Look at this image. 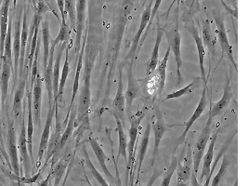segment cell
<instances>
[{
  "label": "cell",
  "mask_w": 248,
  "mask_h": 186,
  "mask_svg": "<svg viewBox=\"0 0 248 186\" xmlns=\"http://www.w3.org/2000/svg\"><path fill=\"white\" fill-rule=\"evenodd\" d=\"M93 69V62L91 60V56L88 55L86 57L85 71L83 75L82 88L79 95L78 105L77 106V122H81L88 116V112L90 110L91 105V74Z\"/></svg>",
  "instance_id": "obj_1"
},
{
  "label": "cell",
  "mask_w": 248,
  "mask_h": 186,
  "mask_svg": "<svg viewBox=\"0 0 248 186\" xmlns=\"http://www.w3.org/2000/svg\"><path fill=\"white\" fill-rule=\"evenodd\" d=\"M213 121L214 118L211 116L210 113L208 112V117L206 124L203 128L201 134L199 135L197 141L195 142L194 149L192 150V162H193V172L195 174H198L199 168L202 162L203 154L207 147V144L209 142V140L212 134V127H213Z\"/></svg>",
  "instance_id": "obj_2"
},
{
  "label": "cell",
  "mask_w": 248,
  "mask_h": 186,
  "mask_svg": "<svg viewBox=\"0 0 248 186\" xmlns=\"http://www.w3.org/2000/svg\"><path fill=\"white\" fill-rule=\"evenodd\" d=\"M164 34L167 35L168 42L170 44V50L173 52L176 66H177V85L180 86L182 82V74H181V66H182V56H181V35L180 33V23L177 17L176 23L167 31H164Z\"/></svg>",
  "instance_id": "obj_3"
},
{
  "label": "cell",
  "mask_w": 248,
  "mask_h": 186,
  "mask_svg": "<svg viewBox=\"0 0 248 186\" xmlns=\"http://www.w3.org/2000/svg\"><path fill=\"white\" fill-rule=\"evenodd\" d=\"M177 186H187L191 180L193 171L192 162V149L190 144H185L181 152L180 157H178L177 166Z\"/></svg>",
  "instance_id": "obj_4"
},
{
  "label": "cell",
  "mask_w": 248,
  "mask_h": 186,
  "mask_svg": "<svg viewBox=\"0 0 248 186\" xmlns=\"http://www.w3.org/2000/svg\"><path fill=\"white\" fill-rule=\"evenodd\" d=\"M145 116V113L143 111H140L136 116L131 118L130 128L128 130L129 134V140L127 141V162H126V174L130 173L132 167L135 163V149L136 142L138 140V135L140 131V127L142 119Z\"/></svg>",
  "instance_id": "obj_5"
},
{
  "label": "cell",
  "mask_w": 248,
  "mask_h": 186,
  "mask_svg": "<svg viewBox=\"0 0 248 186\" xmlns=\"http://www.w3.org/2000/svg\"><path fill=\"white\" fill-rule=\"evenodd\" d=\"M23 5L19 8V12L16 18L15 23L12 26L14 30L12 31L13 40H12V57H13V73L14 78H18L19 72V61H20V53H21V33H22V20H23Z\"/></svg>",
  "instance_id": "obj_6"
},
{
  "label": "cell",
  "mask_w": 248,
  "mask_h": 186,
  "mask_svg": "<svg viewBox=\"0 0 248 186\" xmlns=\"http://www.w3.org/2000/svg\"><path fill=\"white\" fill-rule=\"evenodd\" d=\"M151 12H152V2L147 6L146 9L144 10V12L141 15L140 18V26L139 29L136 33L135 36L132 40V44H131V47L129 49V52L127 53V55L125 56L123 64H122V68L124 66V64H126L128 62L135 60L137 55H138V49L140 48V40L142 39V35L144 34V31L146 30L147 26L150 22V17H151Z\"/></svg>",
  "instance_id": "obj_7"
},
{
  "label": "cell",
  "mask_w": 248,
  "mask_h": 186,
  "mask_svg": "<svg viewBox=\"0 0 248 186\" xmlns=\"http://www.w3.org/2000/svg\"><path fill=\"white\" fill-rule=\"evenodd\" d=\"M215 23H216V33L218 37V42L221 46L222 52L223 54H226V56L229 59V61L231 62V63L233 65L234 70H238V64L237 62L234 58L233 55V48L232 46L231 45L230 41H229V37L227 34V30H226L225 23L224 20L221 16H215Z\"/></svg>",
  "instance_id": "obj_8"
},
{
  "label": "cell",
  "mask_w": 248,
  "mask_h": 186,
  "mask_svg": "<svg viewBox=\"0 0 248 186\" xmlns=\"http://www.w3.org/2000/svg\"><path fill=\"white\" fill-rule=\"evenodd\" d=\"M153 130L155 135V145H154V150L152 155V166L155 165V163L157 159L161 141L163 140L164 135L169 130L168 124L166 123L164 118V114L159 108L155 109V121L153 123Z\"/></svg>",
  "instance_id": "obj_9"
},
{
  "label": "cell",
  "mask_w": 248,
  "mask_h": 186,
  "mask_svg": "<svg viewBox=\"0 0 248 186\" xmlns=\"http://www.w3.org/2000/svg\"><path fill=\"white\" fill-rule=\"evenodd\" d=\"M58 104V101L53 100V104L49 105L48 108V112H47V116L46 119L45 126L42 131V135L40 138V142H39V147H38V153H37V163L36 166L39 167V165L41 164V161L45 155L46 152L47 150V145H48V141L50 138V129L52 126V122H53V118L55 116V107Z\"/></svg>",
  "instance_id": "obj_10"
},
{
  "label": "cell",
  "mask_w": 248,
  "mask_h": 186,
  "mask_svg": "<svg viewBox=\"0 0 248 186\" xmlns=\"http://www.w3.org/2000/svg\"><path fill=\"white\" fill-rule=\"evenodd\" d=\"M207 103H208V100H207V86H204L203 93H202V95H201V98H200V101H199L198 105L196 106V108H195V110H194L192 116L190 117V119L185 123V128H184L183 132L181 133V136L177 139L176 142H175V144H176L175 150L185 141L186 137H187V134L189 133V131L192 128L193 124L201 117V116L203 114V112H204V110L206 109Z\"/></svg>",
  "instance_id": "obj_11"
},
{
  "label": "cell",
  "mask_w": 248,
  "mask_h": 186,
  "mask_svg": "<svg viewBox=\"0 0 248 186\" xmlns=\"http://www.w3.org/2000/svg\"><path fill=\"white\" fill-rule=\"evenodd\" d=\"M133 61L127 62V87L124 92V99H125V106L128 108V112H131V107L133 105L134 100L140 96V87L139 82L136 78L133 71Z\"/></svg>",
  "instance_id": "obj_12"
},
{
  "label": "cell",
  "mask_w": 248,
  "mask_h": 186,
  "mask_svg": "<svg viewBox=\"0 0 248 186\" xmlns=\"http://www.w3.org/2000/svg\"><path fill=\"white\" fill-rule=\"evenodd\" d=\"M186 29L188 32L191 34V35L195 42L197 52H198V60H199V68H200V73H201V78L204 82V86H207V78H206V72L204 69V58L206 55V50L205 46L203 45V40L201 38V35L199 34L194 22L191 21V23L186 24Z\"/></svg>",
  "instance_id": "obj_13"
},
{
  "label": "cell",
  "mask_w": 248,
  "mask_h": 186,
  "mask_svg": "<svg viewBox=\"0 0 248 186\" xmlns=\"http://www.w3.org/2000/svg\"><path fill=\"white\" fill-rule=\"evenodd\" d=\"M8 146L10 154V164L12 172L17 176H21V168L19 163V150H18V141L16 138V131L13 126V121L9 123L8 129Z\"/></svg>",
  "instance_id": "obj_14"
},
{
  "label": "cell",
  "mask_w": 248,
  "mask_h": 186,
  "mask_svg": "<svg viewBox=\"0 0 248 186\" xmlns=\"http://www.w3.org/2000/svg\"><path fill=\"white\" fill-rule=\"evenodd\" d=\"M221 132V128H216L210 140H209V142L207 144L208 148H207V151L205 153V155H203L202 160H203V168H202V172L200 175V178H199V183L202 184L203 183V179H206L208 177V175L210 173V170H211V165L213 163L214 160V150L215 145H216V141L219 135V133Z\"/></svg>",
  "instance_id": "obj_15"
},
{
  "label": "cell",
  "mask_w": 248,
  "mask_h": 186,
  "mask_svg": "<svg viewBox=\"0 0 248 186\" xmlns=\"http://www.w3.org/2000/svg\"><path fill=\"white\" fill-rule=\"evenodd\" d=\"M18 150L20 153V158L22 166L24 170V176L29 177L30 173L33 171V165L30 159L29 152H28V145H27V138H26V127L24 125L23 119V124L21 128V133L18 140Z\"/></svg>",
  "instance_id": "obj_16"
},
{
  "label": "cell",
  "mask_w": 248,
  "mask_h": 186,
  "mask_svg": "<svg viewBox=\"0 0 248 186\" xmlns=\"http://www.w3.org/2000/svg\"><path fill=\"white\" fill-rule=\"evenodd\" d=\"M87 3L88 0H78L77 2V23H76V53L78 54L82 45V35L85 26V18H86V11H87Z\"/></svg>",
  "instance_id": "obj_17"
},
{
  "label": "cell",
  "mask_w": 248,
  "mask_h": 186,
  "mask_svg": "<svg viewBox=\"0 0 248 186\" xmlns=\"http://www.w3.org/2000/svg\"><path fill=\"white\" fill-rule=\"evenodd\" d=\"M113 115L117 116L124 124V111H125V99H124V84H123V78H122V69L119 70V77H118V84L116 95L113 99Z\"/></svg>",
  "instance_id": "obj_18"
},
{
  "label": "cell",
  "mask_w": 248,
  "mask_h": 186,
  "mask_svg": "<svg viewBox=\"0 0 248 186\" xmlns=\"http://www.w3.org/2000/svg\"><path fill=\"white\" fill-rule=\"evenodd\" d=\"M32 106L34 123L38 127L41 126V106H42V79L38 75L32 89Z\"/></svg>",
  "instance_id": "obj_19"
},
{
  "label": "cell",
  "mask_w": 248,
  "mask_h": 186,
  "mask_svg": "<svg viewBox=\"0 0 248 186\" xmlns=\"http://www.w3.org/2000/svg\"><path fill=\"white\" fill-rule=\"evenodd\" d=\"M233 98V93H232V89L231 86V82L228 79L227 84H226L225 88L223 90V94L222 97L220 98V100L217 103H210V109H209V113L213 118H216L217 116H219L226 108L229 106L230 103L232 102Z\"/></svg>",
  "instance_id": "obj_20"
},
{
  "label": "cell",
  "mask_w": 248,
  "mask_h": 186,
  "mask_svg": "<svg viewBox=\"0 0 248 186\" xmlns=\"http://www.w3.org/2000/svg\"><path fill=\"white\" fill-rule=\"evenodd\" d=\"M89 141H90V144H91V149H92V151L94 153L98 162H99L101 168H102V172L110 180V182L112 184L115 185V179L113 178V175L110 172V170H109V169H108V167L106 165V162L108 161V157H107L106 154L103 151L100 142L95 139L94 137H92V136H90Z\"/></svg>",
  "instance_id": "obj_21"
},
{
  "label": "cell",
  "mask_w": 248,
  "mask_h": 186,
  "mask_svg": "<svg viewBox=\"0 0 248 186\" xmlns=\"http://www.w3.org/2000/svg\"><path fill=\"white\" fill-rule=\"evenodd\" d=\"M12 0H3L2 6L0 8V59L4 52V43L8 31V23L10 20V8Z\"/></svg>",
  "instance_id": "obj_22"
},
{
  "label": "cell",
  "mask_w": 248,
  "mask_h": 186,
  "mask_svg": "<svg viewBox=\"0 0 248 186\" xmlns=\"http://www.w3.org/2000/svg\"><path fill=\"white\" fill-rule=\"evenodd\" d=\"M85 46H86V41L84 40L82 42L80 51L78 54V64H77V70H76V76H75V79H74V84H73V93H72V97H71V102L69 105V109H68L67 116L65 118V123L67 122L68 118H69V114L71 112V110L73 109V106L75 104L78 92L79 90V81H80V77H81V72L83 69V59H84V53H85Z\"/></svg>",
  "instance_id": "obj_23"
},
{
  "label": "cell",
  "mask_w": 248,
  "mask_h": 186,
  "mask_svg": "<svg viewBox=\"0 0 248 186\" xmlns=\"http://www.w3.org/2000/svg\"><path fill=\"white\" fill-rule=\"evenodd\" d=\"M28 102V117H27V127H26V138L28 152L32 165L34 166V155H33V136H34V117H33V106H32V93L29 91L27 94Z\"/></svg>",
  "instance_id": "obj_24"
},
{
  "label": "cell",
  "mask_w": 248,
  "mask_h": 186,
  "mask_svg": "<svg viewBox=\"0 0 248 186\" xmlns=\"http://www.w3.org/2000/svg\"><path fill=\"white\" fill-rule=\"evenodd\" d=\"M164 35H165L164 29L159 25V23H158L155 46H154V49L152 51L150 60L148 61L146 64V75L148 77L151 76L155 71V68L157 66L158 62H159V48H160V45L162 43Z\"/></svg>",
  "instance_id": "obj_25"
},
{
  "label": "cell",
  "mask_w": 248,
  "mask_h": 186,
  "mask_svg": "<svg viewBox=\"0 0 248 186\" xmlns=\"http://www.w3.org/2000/svg\"><path fill=\"white\" fill-rule=\"evenodd\" d=\"M56 46H50L49 57L47 61V65L44 69V81H45L46 89L48 96V105L53 104V90H52V75H53V65H54V52Z\"/></svg>",
  "instance_id": "obj_26"
},
{
  "label": "cell",
  "mask_w": 248,
  "mask_h": 186,
  "mask_svg": "<svg viewBox=\"0 0 248 186\" xmlns=\"http://www.w3.org/2000/svg\"><path fill=\"white\" fill-rule=\"evenodd\" d=\"M151 130H152V125L151 123L147 124L146 128L144 130L141 142H140V151L138 155V161H137V183L139 184L140 182V172H141V168L145 159V155H146L147 150H148V146H149V141H150V135H151Z\"/></svg>",
  "instance_id": "obj_27"
},
{
  "label": "cell",
  "mask_w": 248,
  "mask_h": 186,
  "mask_svg": "<svg viewBox=\"0 0 248 186\" xmlns=\"http://www.w3.org/2000/svg\"><path fill=\"white\" fill-rule=\"evenodd\" d=\"M76 120H77V108L76 109H72L71 113L69 114V118H68L67 123H66V128L64 132L61 135L60 140L57 144L56 148L54 150V155L62 151L63 149V147L66 145L68 140L72 137L74 129L76 127Z\"/></svg>",
  "instance_id": "obj_28"
},
{
  "label": "cell",
  "mask_w": 248,
  "mask_h": 186,
  "mask_svg": "<svg viewBox=\"0 0 248 186\" xmlns=\"http://www.w3.org/2000/svg\"><path fill=\"white\" fill-rule=\"evenodd\" d=\"M29 35V28L27 22V12L23 11V20H22V33H21V53H20V61H19V74L22 78L23 73V66L25 63V51H26V44L28 41Z\"/></svg>",
  "instance_id": "obj_29"
},
{
  "label": "cell",
  "mask_w": 248,
  "mask_h": 186,
  "mask_svg": "<svg viewBox=\"0 0 248 186\" xmlns=\"http://www.w3.org/2000/svg\"><path fill=\"white\" fill-rule=\"evenodd\" d=\"M170 53H171V50H170V47L169 46L167 51H166V54L164 56V58L162 59V61L159 62L155 68V73L157 75L158 77V95H161L164 89H165V86H166V81H167V68H168V63H169V60H170Z\"/></svg>",
  "instance_id": "obj_30"
},
{
  "label": "cell",
  "mask_w": 248,
  "mask_h": 186,
  "mask_svg": "<svg viewBox=\"0 0 248 186\" xmlns=\"http://www.w3.org/2000/svg\"><path fill=\"white\" fill-rule=\"evenodd\" d=\"M115 123H116V130L118 134V154H117V160L122 155L124 157L125 163L127 162V138L124 133V125L122 121L117 117L113 116Z\"/></svg>",
  "instance_id": "obj_31"
},
{
  "label": "cell",
  "mask_w": 248,
  "mask_h": 186,
  "mask_svg": "<svg viewBox=\"0 0 248 186\" xmlns=\"http://www.w3.org/2000/svg\"><path fill=\"white\" fill-rule=\"evenodd\" d=\"M12 67L6 62H2V73H1V81H0V92H1V105L4 107L6 104L8 93H9V84L12 77Z\"/></svg>",
  "instance_id": "obj_32"
},
{
  "label": "cell",
  "mask_w": 248,
  "mask_h": 186,
  "mask_svg": "<svg viewBox=\"0 0 248 186\" xmlns=\"http://www.w3.org/2000/svg\"><path fill=\"white\" fill-rule=\"evenodd\" d=\"M2 62H6L13 71V57H12V16L10 17L7 35L4 43V52L1 58Z\"/></svg>",
  "instance_id": "obj_33"
},
{
  "label": "cell",
  "mask_w": 248,
  "mask_h": 186,
  "mask_svg": "<svg viewBox=\"0 0 248 186\" xmlns=\"http://www.w3.org/2000/svg\"><path fill=\"white\" fill-rule=\"evenodd\" d=\"M82 153H83V155H84V161L86 163V166L89 169V170L91 171V174L92 175V177L97 181V183L101 186H111L108 184V182L105 180V178L99 172V170L96 169V167L94 166V164L91 161V157H90V155H89V152H88L86 145L82 146Z\"/></svg>",
  "instance_id": "obj_34"
},
{
  "label": "cell",
  "mask_w": 248,
  "mask_h": 186,
  "mask_svg": "<svg viewBox=\"0 0 248 186\" xmlns=\"http://www.w3.org/2000/svg\"><path fill=\"white\" fill-rule=\"evenodd\" d=\"M41 33H42V43H43V49H44V55H43V64L44 69L47 65V61L49 57V51H50V32H49V24L47 20H42L41 22Z\"/></svg>",
  "instance_id": "obj_35"
},
{
  "label": "cell",
  "mask_w": 248,
  "mask_h": 186,
  "mask_svg": "<svg viewBox=\"0 0 248 186\" xmlns=\"http://www.w3.org/2000/svg\"><path fill=\"white\" fill-rule=\"evenodd\" d=\"M203 45L207 47L210 54H214L215 44H216V38L212 33L211 25L207 19L203 21V28H202V36Z\"/></svg>",
  "instance_id": "obj_36"
},
{
  "label": "cell",
  "mask_w": 248,
  "mask_h": 186,
  "mask_svg": "<svg viewBox=\"0 0 248 186\" xmlns=\"http://www.w3.org/2000/svg\"><path fill=\"white\" fill-rule=\"evenodd\" d=\"M25 88H26V78H23L17 87L14 100H13V115L15 117L19 116L22 112V104H23V99L25 93Z\"/></svg>",
  "instance_id": "obj_37"
},
{
  "label": "cell",
  "mask_w": 248,
  "mask_h": 186,
  "mask_svg": "<svg viewBox=\"0 0 248 186\" xmlns=\"http://www.w3.org/2000/svg\"><path fill=\"white\" fill-rule=\"evenodd\" d=\"M69 71H70V62H69V46L67 45V46L65 47V60H64V63H63L62 70L61 78H60L58 94H57L56 99H54L55 101H58L63 95L65 84L67 81L68 76H69Z\"/></svg>",
  "instance_id": "obj_38"
},
{
  "label": "cell",
  "mask_w": 248,
  "mask_h": 186,
  "mask_svg": "<svg viewBox=\"0 0 248 186\" xmlns=\"http://www.w3.org/2000/svg\"><path fill=\"white\" fill-rule=\"evenodd\" d=\"M64 12L69 16L70 26L72 29H76L77 23V1L76 0H64Z\"/></svg>",
  "instance_id": "obj_39"
},
{
  "label": "cell",
  "mask_w": 248,
  "mask_h": 186,
  "mask_svg": "<svg viewBox=\"0 0 248 186\" xmlns=\"http://www.w3.org/2000/svg\"><path fill=\"white\" fill-rule=\"evenodd\" d=\"M66 169H67V162L63 159L60 160L55 165V167L52 168L50 172L51 175H53V178H54V186H59L63 177V174L65 173Z\"/></svg>",
  "instance_id": "obj_40"
},
{
  "label": "cell",
  "mask_w": 248,
  "mask_h": 186,
  "mask_svg": "<svg viewBox=\"0 0 248 186\" xmlns=\"http://www.w3.org/2000/svg\"><path fill=\"white\" fill-rule=\"evenodd\" d=\"M69 32H70V28H69V25L66 23V21H62L60 31L58 33L56 38L52 41L51 46H57L58 45L63 43V42H68Z\"/></svg>",
  "instance_id": "obj_41"
},
{
  "label": "cell",
  "mask_w": 248,
  "mask_h": 186,
  "mask_svg": "<svg viewBox=\"0 0 248 186\" xmlns=\"http://www.w3.org/2000/svg\"><path fill=\"white\" fill-rule=\"evenodd\" d=\"M177 166H178V157L173 156L172 159H171L170 167L168 168L167 171L163 174V180H162V183H161V186H170L171 180H172L174 172L176 171Z\"/></svg>",
  "instance_id": "obj_42"
},
{
  "label": "cell",
  "mask_w": 248,
  "mask_h": 186,
  "mask_svg": "<svg viewBox=\"0 0 248 186\" xmlns=\"http://www.w3.org/2000/svg\"><path fill=\"white\" fill-rule=\"evenodd\" d=\"M228 168H229V160H228V157L224 155H223V159H222V163L220 165V169H219L218 172L215 175L211 186H220V184H221L224 176L227 173Z\"/></svg>",
  "instance_id": "obj_43"
},
{
  "label": "cell",
  "mask_w": 248,
  "mask_h": 186,
  "mask_svg": "<svg viewBox=\"0 0 248 186\" xmlns=\"http://www.w3.org/2000/svg\"><path fill=\"white\" fill-rule=\"evenodd\" d=\"M195 80L192 81V83H190L189 85H187L186 87L182 88L181 90L177 91V92H174V93H169L166 98L164 99L163 102H166V101H170V100H175V99H178V98H181L182 96H185L187 94H190L192 93V88L193 86L195 85Z\"/></svg>",
  "instance_id": "obj_44"
},
{
  "label": "cell",
  "mask_w": 248,
  "mask_h": 186,
  "mask_svg": "<svg viewBox=\"0 0 248 186\" xmlns=\"http://www.w3.org/2000/svg\"><path fill=\"white\" fill-rule=\"evenodd\" d=\"M39 50H40V41L38 39L37 41V45L36 48L34 51V60H33V63H32V68H31V89H33L34 87V81L36 79V77L38 76V55H39Z\"/></svg>",
  "instance_id": "obj_45"
},
{
  "label": "cell",
  "mask_w": 248,
  "mask_h": 186,
  "mask_svg": "<svg viewBox=\"0 0 248 186\" xmlns=\"http://www.w3.org/2000/svg\"><path fill=\"white\" fill-rule=\"evenodd\" d=\"M40 175H41V170H39L36 174L33 175V176H29V177H26V176H17V175H15L14 173H9L8 176L12 180H15V181L19 182L20 184L33 185L34 183H36V181L38 180Z\"/></svg>",
  "instance_id": "obj_46"
},
{
  "label": "cell",
  "mask_w": 248,
  "mask_h": 186,
  "mask_svg": "<svg viewBox=\"0 0 248 186\" xmlns=\"http://www.w3.org/2000/svg\"><path fill=\"white\" fill-rule=\"evenodd\" d=\"M162 1H163V0H155V4H154V7H153L152 12H151L150 22H149V24H148V26H147L146 32H145V35H144V37H143V39H142V43H143V41H144V39H145L146 35H148V32H149V29H150V26L152 25V23L154 22L155 18L156 17V14H157L158 10H159V8H160V6H161Z\"/></svg>",
  "instance_id": "obj_47"
},
{
  "label": "cell",
  "mask_w": 248,
  "mask_h": 186,
  "mask_svg": "<svg viewBox=\"0 0 248 186\" xmlns=\"http://www.w3.org/2000/svg\"><path fill=\"white\" fill-rule=\"evenodd\" d=\"M49 12V8L44 0H38L35 8V13L43 16L45 13Z\"/></svg>",
  "instance_id": "obj_48"
},
{
  "label": "cell",
  "mask_w": 248,
  "mask_h": 186,
  "mask_svg": "<svg viewBox=\"0 0 248 186\" xmlns=\"http://www.w3.org/2000/svg\"><path fill=\"white\" fill-rule=\"evenodd\" d=\"M162 175H163V172H162L161 170H159L157 168H155L154 172H153V174L151 176L150 180L148 181V183H147L146 186H154L155 183L157 181L158 178H159L160 176H162Z\"/></svg>",
  "instance_id": "obj_49"
},
{
  "label": "cell",
  "mask_w": 248,
  "mask_h": 186,
  "mask_svg": "<svg viewBox=\"0 0 248 186\" xmlns=\"http://www.w3.org/2000/svg\"><path fill=\"white\" fill-rule=\"evenodd\" d=\"M56 3L59 12H60L61 16H62L61 21H66V14L64 12V0H56Z\"/></svg>",
  "instance_id": "obj_50"
},
{
  "label": "cell",
  "mask_w": 248,
  "mask_h": 186,
  "mask_svg": "<svg viewBox=\"0 0 248 186\" xmlns=\"http://www.w3.org/2000/svg\"><path fill=\"white\" fill-rule=\"evenodd\" d=\"M191 184L192 186H203L202 184H200L197 180V175L195 174L193 171H192V176H191Z\"/></svg>",
  "instance_id": "obj_51"
},
{
  "label": "cell",
  "mask_w": 248,
  "mask_h": 186,
  "mask_svg": "<svg viewBox=\"0 0 248 186\" xmlns=\"http://www.w3.org/2000/svg\"><path fill=\"white\" fill-rule=\"evenodd\" d=\"M50 179H51V173H49V174L47 175V177L46 178L45 180H43V181L38 185V186H48Z\"/></svg>",
  "instance_id": "obj_52"
},
{
  "label": "cell",
  "mask_w": 248,
  "mask_h": 186,
  "mask_svg": "<svg viewBox=\"0 0 248 186\" xmlns=\"http://www.w3.org/2000/svg\"><path fill=\"white\" fill-rule=\"evenodd\" d=\"M181 1H182V0H173V1H172V3H171V5H170V9H169V11H168V14L170 13V11H171V9L173 8L174 4H176V3H177V4L180 6V5H181Z\"/></svg>",
  "instance_id": "obj_53"
},
{
  "label": "cell",
  "mask_w": 248,
  "mask_h": 186,
  "mask_svg": "<svg viewBox=\"0 0 248 186\" xmlns=\"http://www.w3.org/2000/svg\"><path fill=\"white\" fill-rule=\"evenodd\" d=\"M0 151H1V155H2V156H4V158L6 159V160H8V156H7V155H6V153H5V150H4V148L0 145ZM8 162H9V165H10V169H11V164H10V161L8 160Z\"/></svg>",
  "instance_id": "obj_54"
},
{
  "label": "cell",
  "mask_w": 248,
  "mask_h": 186,
  "mask_svg": "<svg viewBox=\"0 0 248 186\" xmlns=\"http://www.w3.org/2000/svg\"><path fill=\"white\" fill-rule=\"evenodd\" d=\"M0 103H1V93H0ZM0 140H1V144L2 143V130H1V106H0Z\"/></svg>",
  "instance_id": "obj_55"
},
{
  "label": "cell",
  "mask_w": 248,
  "mask_h": 186,
  "mask_svg": "<svg viewBox=\"0 0 248 186\" xmlns=\"http://www.w3.org/2000/svg\"><path fill=\"white\" fill-rule=\"evenodd\" d=\"M193 3H194V0H185V4L188 8H192Z\"/></svg>",
  "instance_id": "obj_56"
},
{
  "label": "cell",
  "mask_w": 248,
  "mask_h": 186,
  "mask_svg": "<svg viewBox=\"0 0 248 186\" xmlns=\"http://www.w3.org/2000/svg\"><path fill=\"white\" fill-rule=\"evenodd\" d=\"M238 186V179L235 180V182H234V184H233V186Z\"/></svg>",
  "instance_id": "obj_57"
},
{
  "label": "cell",
  "mask_w": 248,
  "mask_h": 186,
  "mask_svg": "<svg viewBox=\"0 0 248 186\" xmlns=\"http://www.w3.org/2000/svg\"><path fill=\"white\" fill-rule=\"evenodd\" d=\"M0 160L2 161V163H5L4 162V158L2 157V155H1V154H0Z\"/></svg>",
  "instance_id": "obj_58"
},
{
  "label": "cell",
  "mask_w": 248,
  "mask_h": 186,
  "mask_svg": "<svg viewBox=\"0 0 248 186\" xmlns=\"http://www.w3.org/2000/svg\"><path fill=\"white\" fill-rule=\"evenodd\" d=\"M130 186H134V184H130Z\"/></svg>",
  "instance_id": "obj_59"
},
{
  "label": "cell",
  "mask_w": 248,
  "mask_h": 186,
  "mask_svg": "<svg viewBox=\"0 0 248 186\" xmlns=\"http://www.w3.org/2000/svg\"><path fill=\"white\" fill-rule=\"evenodd\" d=\"M25 186V185H23V184H21V186Z\"/></svg>",
  "instance_id": "obj_60"
},
{
  "label": "cell",
  "mask_w": 248,
  "mask_h": 186,
  "mask_svg": "<svg viewBox=\"0 0 248 186\" xmlns=\"http://www.w3.org/2000/svg\"><path fill=\"white\" fill-rule=\"evenodd\" d=\"M44 1H45V2H46V0H44Z\"/></svg>",
  "instance_id": "obj_61"
},
{
  "label": "cell",
  "mask_w": 248,
  "mask_h": 186,
  "mask_svg": "<svg viewBox=\"0 0 248 186\" xmlns=\"http://www.w3.org/2000/svg\"><path fill=\"white\" fill-rule=\"evenodd\" d=\"M32 186V185H31V186Z\"/></svg>",
  "instance_id": "obj_62"
}]
</instances>
